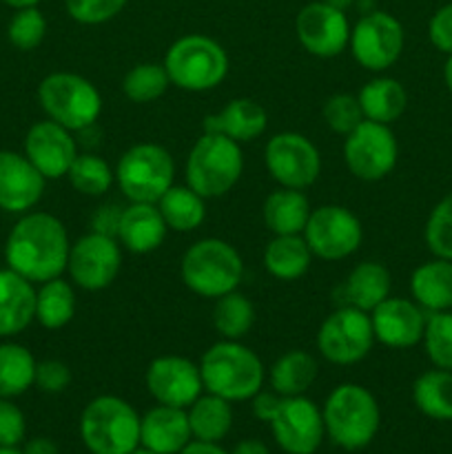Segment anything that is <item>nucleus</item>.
Wrapping results in <instances>:
<instances>
[{
  "label": "nucleus",
  "mask_w": 452,
  "mask_h": 454,
  "mask_svg": "<svg viewBox=\"0 0 452 454\" xmlns=\"http://www.w3.org/2000/svg\"><path fill=\"white\" fill-rule=\"evenodd\" d=\"M69 235L51 213H25L9 233L4 260L31 284L62 278L69 260Z\"/></svg>",
  "instance_id": "1"
},
{
  "label": "nucleus",
  "mask_w": 452,
  "mask_h": 454,
  "mask_svg": "<svg viewBox=\"0 0 452 454\" xmlns=\"http://www.w3.org/2000/svg\"><path fill=\"white\" fill-rule=\"evenodd\" d=\"M204 390L226 402H248L264 386L266 368L255 350L239 341L222 340L199 359Z\"/></svg>",
  "instance_id": "2"
},
{
  "label": "nucleus",
  "mask_w": 452,
  "mask_h": 454,
  "mask_svg": "<svg viewBox=\"0 0 452 454\" xmlns=\"http://www.w3.org/2000/svg\"><path fill=\"white\" fill-rule=\"evenodd\" d=\"M323 428L331 442L344 450H362L377 437L381 411L375 395L359 384H341L322 408Z\"/></svg>",
  "instance_id": "3"
},
{
  "label": "nucleus",
  "mask_w": 452,
  "mask_h": 454,
  "mask_svg": "<svg viewBox=\"0 0 452 454\" xmlns=\"http://www.w3.org/2000/svg\"><path fill=\"white\" fill-rule=\"evenodd\" d=\"M180 275L191 293L207 300H217L238 291L244 279V262L233 244L220 238H207L186 248Z\"/></svg>",
  "instance_id": "4"
},
{
  "label": "nucleus",
  "mask_w": 452,
  "mask_h": 454,
  "mask_svg": "<svg viewBox=\"0 0 452 454\" xmlns=\"http://www.w3.org/2000/svg\"><path fill=\"white\" fill-rule=\"evenodd\" d=\"M80 439L91 454H129L140 446V415L115 395H100L80 415Z\"/></svg>",
  "instance_id": "5"
},
{
  "label": "nucleus",
  "mask_w": 452,
  "mask_h": 454,
  "mask_svg": "<svg viewBox=\"0 0 452 454\" xmlns=\"http://www.w3.org/2000/svg\"><path fill=\"white\" fill-rule=\"evenodd\" d=\"M162 65L173 87L191 93L211 91L229 75L226 49L202 34H189L175 40Z\"/></svg>",
  "instance_id": "6"
},
{
  "label": "nucleus",
  "mask_w": 452,
  "mask_h": 454,
  "mask_svg": "<svg viewBox=\"0 0 452 454\" xmlns=\"http://www.w3.org/2000/svg\"><path fill=\"white\" fill-rule=\"evenodd\" d=\"M242 173V149L238 142L220 133L204 131L186 158V186H191L204 200H215L229 193Z\"/></svg>",
  "instance_id": "7"
},
{
  "label": "nucleus",
  "mask_w": 452,
  "mask_h": 454,
  "mask_svg": "<svg viewBox=\"0 0 452 454\" xmlns=\"http://www.w3.org/2000/svg\"><path fill=\"white\" fill-rule=\"evenodd\" d=\"M38 100L49 120L69 131H87L102 114V96L84 75L56 71L38 87Z\"/></svg>",
  "instance_id": "8"
},
{
  "label": "nucleus",
  "mask_w": 452,
  "mask_h": 454,
  "mask_svg": "<svg viewBox=\"0 0 452 454\" xmlns=\"http://www.w3.org/2000/svg\"><path fill=\"white\" fill-rule=\"evenodd\" d=\"M175 180V162L164 146L142 142L124 151L115 167V182L129 202L158 204Z\"/></svg>",
  "instance_id": "9"
},
{
  "label": "nucleus",
  "mask_w": 452,
  "mask_h": 454,
  "mask_svg": "<svg viewBox=\"0 0 452 454\" xmlns=\"http://www.w3.org/2000/svg\"><path fill=\"white\" fill-rule=\"evenodd\" d=\"M375 341L370 313L353 306H339L323 319L317 333L319 353L337 366H353L366 359Z\"/></svg>",
  "instance_id": "10"
},
{
  "label": "nucleus",
  "mask_w": 452,
  "mask_h": 454,
  "mask_svg": "<svg viewBox=\"0 0 452 454\" xmlns=\"http://www.w3.org/2000/svg\"><path fill=\"white\" fill-rule=\"evenodd\" d=\"M304 239L313 257L323 262H339L357 253L362 247L363 229L359 217L339 204H323L310 211Z\"/></svg>",
  "instance_id": "11"
},
{
  "label": "nucleus",
  "mask_w": 452,
  "mask_h": 454,
  "mask_svg": "<svg viewBox=\"0 0 452 454\" xmlns=\"http://www.w3.org/2000/svg\"><path fill=\"white\" fill-rule=\"evenodd\" d=\"M397 137L388 124L363 120L344 140V162L357 180H384L397 167Z\"/></svg>",
  "instance_id": "12"
},
{
  "label": "nucleus",
  "mask_w": 452,
  "mask_h": 454,
  "mask_svg": "<svg viewBox=\"0 0 452 454\" xmlns=\"http://www.w3.org/2000/svg\"><path fill=\"white\" fill-rule=\"evenodd\" d=\"M406 43L403 25L388 12L363 13L350 29V51L353 58L368 71H386L399 60Z\"/></svg>",
  "instance_id": "13"
},
{
  "label": "nucleus",
  "mask_w": 452,
  "mask_h": 454,
  "mask_svg": "<svg viewBox=\"0 0 452 454\" xmlns=\"http://www.w3.org/2000/svg\"><path fill=\"white\" fill-rule=\"evenodd\" d=\"M264 162L270 177L284 189H308L322 173L319 149L308 137L295 131L275 133L266 142Z\"/></svg>",
  "instance_id": "14"
},
{
  "label": "nucleus",
  "mask_w": 452,
  "mask_h": 454,
  "mask_svg": "<svg viewBox=\"0 0 452 454\" xmlns=\"http://www.w3.org/2000/svg\"><path fill=\"white\" fill-rule=\"evenodd\" d=\"M120 269H122V251L118 239L111 235L91 231L71 244L66 270L75 286L84 291H102L115 282Z\"/></svg>",
  "instance_id": "15"
},
{
  "label": "nucleus",
  "mask_w": 452,
  "mask_h": 454,
  "mask_svg": "<svg viewBox=\"0 0 452 454\" xmlns=\"http://www.w3.org/2000/svg\"><path fill=\"white\" fill-rule=\"evenodd\" d=\"M269 426L275 443L286 454H315L326 434L322 408L304 395L284 397Z\"/></svg>",
  "instance_id": "16"
},
{
  "label": "nucleus",
  "mask_w": 452,
  "mask_h": 454,
  "mask_svg": "<svg viewBox=\"0 0 452 454\" xmlns=\"http://www.w3.org/2000/svg\"><path fill=\"white\" fill-rule=\"evenodd\" d=\"M146 390L162 406L189 408L202 395L199 364L180 355H162L149 364L144 375Z\"/></svg>",
  "instance_id": "17"
},
{
  "label": "nucleus",
  "mask_w": 452,
  "mask_h": 454,
  "mask_svg": "<svg viewBox=\"0 0 452 454\" xmlns=\"http://www.w3.org/2000/svg\"><path fill=\"white\" fill-rule=\"evenodd\" d=\"M297 40L301 47L317 58H335L348 47L350 22L346 12L328 3H308L295 20Z\"/></svg>",
  "instance_id": "18"
},
{
  "label": "nucleus",
  "mask_w": 452,
  "mask_h": 454,
  "mask_svg": "<svg viewBox=\"0 0 452 454\" xmlns=\"http://www.w3.org/2000/svg\"><path fill=\"white\" fill-rule=\"evenodd\" d=\"M25 155L43 173L44 180H60L66 177L71 164L78 158V145L69 129L53 120H43L27 131Z\"/></svg>",
  "instance_id": "19"
},
{
  "label": "nucleus",
  "mask_w": 452,
  "mask_h": 454,
  "mask_svg": "<svg viewBox=\"0 0 452 454\" xmlns=\"http://www.w3.org/2000/svg\"><path fill=\"white\" fill-rule=\"evenodd\" d=\"M425 310L417 301L403 297H386L370 310L375 340L388 348H412L424 340Z\"/></svg>",
  "instance_id": "20"
},
{
  "label": "nucleus",
  "mask_w": 452,
  "mask_h": 454,
  "mask_svg": "<svg viewBox=\"0 0 452 454\" xmlns=\"http://www.w3.org/2000/svg\"><path fill=\"white\" fill-rule=\"evenodd\" d=\"M44 176L16 151H0V208L29 213L44 193Z\"/></svg>",
  "instance_id": "21"
},
{
  "label": "nucleus",
  "mask_w": 452,
  "mask_h": 454,
  "mask_svg": "<svg viewBox=\"0 0 452 454\" xmlns=\"http://www.w3.org/2000/svg\"><path fill=\"white\" fill-rule=\"evenodd\" d=\"M167 231V222H164L158 204L131 202L120 213L115 239L133 255H146L162 247Z\"/></svg>",
  "instance_id": "22"
},
{
  "label": "nucleus",
  "mask_w": 452,
  "mask_h": 454,
  "mask_svg": "<svg viewBox=\"0 0 452 454\" xmlns=\"http://www.w3.org/2000/svg\"><path fill=\"white\" fill-rule=\"evenodd\" d=\"M193 439L184 408L158 403L140 417V446L155 454H180Z\"/></svg>",
  "instance_id": "23"
},
{
  "label": "nucleus",
  "mask_w": 452,
  "mask_h": 454,
  "mask_svg": "<svg viewBox=\"0 0 452 454\" xmlns=\"http://www.w3.org/2000/svg\"><path fill=\"white\" fill-rule=\"evenodd\" d=\"M204 131L220 133V136L230 137L238 145L257 140L269 127V115L260 102L251 98H235L217 114L207 115L202 122Z\"/></svg>",
  "instance_id": "24"
},
{
  "label": "nucleus",
  "mask_w": 452,
  "mask_h": 454,
  "mask_svg": "<svg viewBox=\"0 0 452 454\" xmlns=\"http://www.w3.org/2000/svg\"><path fill=\"white\" fill-rule=\"evenodd\" d=\"M35 319L34 284L16 270H0V337H13Z\"/></svg>",
  "instance_id": "25"
},
{
  "label": "nucleus",
  "mask_w": 452,
  "mask_h": 454,
  "mask_svg": "<svg viewBox=\"0 0 452 454\" xmlns=\"http://www.w3.org/2000/svg\"><path fill=\"white\" fill-rule=\"evenodd\" d=\"M390 270L379 262H362L355 266L339 286V295L344 304L353 306V309L370 313L375 310L386 297H390Z\"/></svg>",
  "instance_id": "26"
},
{
  "label": "nucleus",
  "mask_w": 452,
  "mask_h": 454,
  "mask_svg": "<svg viewBox=\"0 0 452 454\" xmlns=\"http://www.w3.org/2000/svg\"><path fill=\"white\" fill-rule=\"evenodd\" d=\"M410 293L425 313L452 309V262L433 260L417 266L410 275Z\"/></svg>",
  "instance_id": "27"
},
{
  "label": "nucleus",
  "mask_w": 452,
  "mask_h": 454,
  "mask_svg": "<svg viewBox=\"0 0 452 454\" xmlns=\"http://www.w3.org/2000/svg\"><path fill=\"white\" fill-rule=\"evenodd\" d=\"M310 202L304 195V191L284 189L277 191L264 200L261 217L264 224L273 235H301L306 229V222L310 217Z\"/></svg>",
  "instance_id": "28"
},
{
  "label": "nucleus",
  "mask_w": 452,
  "mask_h": 454,
  "mask_svg": "<svg viewBox=\"0 0 452 454\" xmlns=\"http://www.w3.org/2000/svg\"><path fill=\"white\" fill-rule=\"evenodd\" d=\"M357 100L362 105L363 118L390 127L406 111L408 93L399 80L379 75V78H372L370 82L363 84L362 91L357 93Z\"/></svg>",
  "instance_id": "29"
},
{
  "label": "nucleus",
  "mask_w": 452,
  "mask_h": 454,
  "mask_svg": "<svg viewBox=\"0 0 452 454\" xmlns=\"http://www.w3.org/2000/svg\"><path fill=\"white\" fill-rule=\"evenodd\" d=\"M313 253L304 235H275L264 248V266L279 282H295L310 269Z\"/></svg>",
  "instance_id": "30"
},
{
  "label": "nucleus",
  "mask_w": 452,
  "mask_h": 454,
  "mask_svg": "<svg viewBox=\"0 0 452 454\" xmlns=\"http://www.w3.org/2000/svg\"><path fill=\"white\" fill-rule=\"evenodd\" d=\"M186 415H189L191 434L198 442L220 443L233 428V408H230V402L211 393L199 395L186 408Z\"/></svg>",
  "instance_id": "31"
},
{
  "label": "nucleus",
  "mask_w": 452,
  "mask_h": 454,
  "mask_svg": "<svg viewBox=\"0 0 452 454\" xmlns=\"http://www.w3.org/2000/svg\"><path fill=\"white\" fill-rule=\"evenodd\" d=\"M319 366L315 357L306 350H288L277 357L270 366V386L282 397H297L308 393L310 386L317 380Z\"/></svg>",
  "instance_id": "32"
},
{
  "label": "nucleus",
  "mask_w": 452,
  "mask_h": 454,
  "mask_svg": "<svg viewBox=\"0 0 452 454\" xmlns=\"http://www.w3.org/2000/svg\"><path fill=\"white\" fill-rule=\"evenodd\" d=\"M412 402L421 415L434 421H452V371L433 368L412 384Z\"/></svg>",
  "instance_id": "33"
},
{
  "label": "nucleus",
  "mask_w": 452,
  "mask_h": 454,
  "mask_svg": "<svg viewBox=\"0 0 452 454\" xmlns=\"http://www.w3.org/2000/svg\"><path fill=\"white\" fill-rule=\"evenodd\" d=\"M158 208L162 213L164 222H167V229L175 231V233H191V231L199 229L207 220L204 198L195 193L191 186L173 184L158 200Z\"/></svg>",
  "instance_id": "34"
},
{
  "label": "nucleus",
  "mask_w": 452,
  "mask_h": 454,
  "mask_svg": "<svg viewBox=\"0 0 452 454\" xmlns=\"http://www.w3.org/2000/svg\"><path fill=\"white\" fill-rule=\"evenodd\" d=\"M75 315V293L62 278L43 282L35 293V319L49 331L66 326Z\"/></svg>",
  "instance_id": "35"
},
{
  "label": "nucleus",
  "mask_w": 452,
  "mask_h": 454,
  "mask_svg": "<svg viewBox=\"0 0 452 454\" xmlns=\"http://www.w3.org/2000/svg\"><path fill=\"white\" fill-rule=\"evenodd\" d=\"M35 359L25 346L0 344V399L20 397L34 386Z\"/></svg>",
  "instance_id": "36"
},
{
  "label": "nucleus",
  "mask_w": 452,
  "mask_h": 454,
  "mask_svg": "<svg viewBox=\"0 0 452 454\" xmlns=\"http://www.w3.org/2000/svg\"><path fill=\"white\" fill-rule=\"evenodd\" d=\"M255 324V306L242 293L233 291L217 297L213 306V326L222 340L239 341L251 333Z\"/></svg>",
  "instance_id": "37"
},
{
  "label": "nucleus",
  "mask_w": 452,
  "mask_h": 454,
  "mask_svg": "<svg viewBox=\"0 0 452 454\" xmlns=\"http://www.w3.org/2000/svg\"><path fill=\"white\" fill-rule=\"evenodd\" d=\"M171 87L167 69L158 62H140L131 67L122 80V91L136 105H146L164 96V91Z\"/></svg>",
  "instance_id": "38"
},
{
  "label": "nucleus",
  "mask_w": 452,
  "mask_h": 454,
  "mask_svg": "<svg viewBox=\"0 0 452 454\" xmlns=\"http://www.w3.org/2000/svg\"><path fill=\"white\" fill-rule=\"evenodd\" d=\"M66 177L78 193L87 195V198H100L113 186L115 171L97 155L78 153Z\"/></svg>",
  "instance_id": "39"
},
{
  "label": "nucleus",
  "mask_w": 452,
  "mask_h": 454,
  "mask_svg": "<svg viewBox=\"0 0 452 454\" xmlns=\"http://www.w3.org/2000/svg\"><path fill=\"white\" fill-rule=\"evenodd\" d=\"M424 348L434 368L452 371V310L425 315Z\"/></svg>",
  "instance_id": "40"
},
{
  "label": "nucleus",
  "mask_w": 452,
  "mask_h": 454,
  "mask_svg": "<svg viewBox=\"0 0 452 454\" xmlns=\"http://www.w3.org/2000/svg\"><path fill=\"white\" fill-rule=\"evenodd\" d=\"M425 247L439 260L452 262V193H448L425 222Z\"/></svg>",
  "instance_id": "41"
},
{
  "label": "nucleus",
  "mask_w": 452,
  "mask_h": 454,
  "mask_svg": "<svg viewBox=\"0 0 452 454\" xmlns=\"http://www.w3.org/2000/svg\"><path fill=\"white\" fill-rule=\"evenodd\" d=\"M9 43L20 51H31V49L40 47L47 35V18L43 16L38 7H25L16 9L13 18L9 20L7 27Z\"/></svg>",
  "instance_id": "42"
},
{
  "label": "nucleus",
  "mask_w": 452,
  "mask_h": 454,
  "mask_svg": "<svg viewBox=\"0 0 452 454\" xmlns=\"http://www.w3.org/2000/svg\"><path fill=\"white\" fill-rule=\"evenodd\" d=\"M323 122L331 131L339 133V136H348L350 131L359 127L363 122V111L359 105L357 96H350V93H335V96L328 98L323 102Z\"/></svg>",
  "instance_id": "43"
},
{
  "label": "nucleus",
  "mask_w": 452,
  "mask_h": 454,
  "mask_svg": "<svg viewBox=\"0 0 452 454\" xmlns=\"http://www.w3.org/2000/svg\"><path fill=\"white\" fill-rule=\"evenodd\" d=\"M66 13L80 25L109 22L127 7V0H65Z\"/></svg>",
  "instance_id": "44"
},
{
  "label": "nucleus",
  "mask_w": 452,
  "mask_h": 454,
  "mask_svg": "<svg viewBox=\"0 0 452 454\" xmlns=\"http://www.w3.org/2000/svg\"><path fill=\"white\" fill-rule=\"evenodd\" d=\"M27 421L12 399H0V448H18L25 442Z\"/></svg>",
  "instance_id": "45"
},
{
  "label": "nucleus",
  "mask_w": 452,
  "mask_h": 454,
  "mask_svg": "<svg viewBox=\"0 0 452 454\" xmlns=\"http://www.w3.org/2000/svg\"><path fill=\"white\" fill-rule=\"evenodd\" d=\"M71 384V368L60 359H44L35 364L34 386L43 393L58 395L69 388Z\"/></svg>",
  "instance_id": "46"
},
{
  "label": "nucleus",
  "mask_w": 452,
  "mask_h": 454,
  "mask_svg": "<svg viewBox=\"0 0 452 454\" xmlns=\"http://www.w3.org/2000/svg\"><path fill=\"white\" fill-rule=\"evenodd\" d=\"M428 38L441 53L452 56V3L443 4L428 22Z\"/></svg>",
  "instance_id": "47"
},
{
  "label": "nucleus",
  "mask_w": 452,
  "mask_h": 454,
  "mask_svg": "<svg viewBox=\"0 0 452 454\" xmlns=\"http://www.w3.org/2000/svg\"><path fill=\"white\" fill-rule=\"evenodd\" d=\"M282 399H284L282 395H277L275 390H260V393L251 399L253 415H255V419L270 424V419L277 415Z\"/></svg>",
  "instance_id": "48"
},
{
  "label": "nucleus",
  "mask_w": 452,
  "mask_h": 454,
  "mask_svg": "<svg viewBox=\"0 0 452 454\" xmlns=\"http://www.w3.org/2000/svg\"><path fill=\"white\" fill-rule=\"evenodd\" d=\"M120 213H122V208L113 207V204L102 207L100 211L93 215V231H96V233H105V235H111V238H115V233H118V224H120Z\"/></svg>",
  "instance_id": "49"
},
{
  "label": "nucleus",
  "mask_w": 452,
  "mask_h": 454,
  "mask_svg": "<svg viewBox=\"0 0 452 454\" xmlns=\"http://www.w3.org/2000/svg\"><path fill=\"white\" fill-rule=\"evenodd\" d=\"M22 454H58V443L49 437H35L22 446Z\"/></svg>",
  "instance_id": "50"
},
{
  "label": "nucleus",
  "mask_w": 452,
  "mask_h": 454,
  "mask_svg": "<svg viewBox=\"0 0 452 454\" xmlns=\"http://www.w3.org/2000/svg\"><path fill=\"white\" fill-rule=\"evenodd\" d=\"M180 454H230V452H226L224 448H220V443L198 442V439H191V442L184 446V450H182Z\"/></svg>",
  "instance_id": "51"
},
{
  "label": "nucleus",
  "mask_w": 452,
  "mask_h": 454,
  "mask_svg": "<svg viewBox=\"0 0 452 454\" xmlns=\"http://www.w3.org/2000/svg\"><path fill=\"white\" fill-rule=\"evenodd\" d=\"M230 454H270V450L260 439H244L230 450Z\"/></svg>",
  "instance_id": "52"
},
{
  "label": "nucleus",
  "mask_w": 452,
  "mask_h": 454,
  "mask_svg": "<svg viewBox=\"0 0 452 454\" xmlns=\"http://www.w3.org/2000/svg\"><path fill=\"white\" fill-rule=\"evenodd\" d=\"M3 3L9 4V7H13V9H25V7H35L40 0H3Z\"/></svg>",
  "instance_id": "53"
},
{
  "label": "nucleus",
  "mask_w": 452,
  "mask_h": 454,
  "mask_svg": "<svg viewBox=\"0 0 452 454\" xmlns=\"http://www.w3.org/2000/svg\"><path fill=\"white\" fill-rule=\"evenodd\" d=\"M443 80H446V87L448 91L452 93V56H448L446 67H443Z\"/></svg>",
  "instance_id": "54"
},
{
  "label": "nucleus",
  "mask_w": 452,
  "mask_h": 454,
  "mask_svg": "<svg viewBox=\"0 0 452 454\" xmlns=\"http://www.w3.org/2000/svg\"><path fill=\"white\" fill-rule=\"evenodd\" d=\"M323 3H328V4H331V7L341 9V12H346V9L353 7V4L357 3V0H323Z\"/></svg>",
  "instance_id": "55"
},
{
  "label": "nucleus",
  "mask_w": 452,
  "mask_h": 454,
  "mask_svg": "<svg viewBox=\"0 0 452 454\" xmlns=\"http://www.w3.org/2000/svg\"><path fill=\"white\" fill-rule=\"evenodd\" d=\"M0 454H22V450H18V448H0Z\"/></svg>",
  "instance_id": "56"
},
{
  "label": "nucleus",
  "mask_w": 452,
  "mask_h": 454,
  "mask_svg": "<svg viewBox=\"0 0 452 454\" xmlns=\"http://www.w3.org/2000/svg\"><path fill=\"white\" fill-rule=\"evenodd\" d=\"M129 454H155V452H151L149 448H142V446H137L136 450H133V452H129Z\"/></svg>",
  "instance_id": "57"
}]
</instances>
